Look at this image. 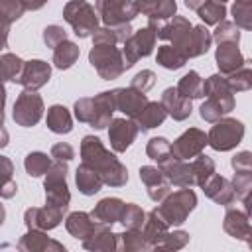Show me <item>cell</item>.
Returning a JSON list of instances; mask_svg holds the SVG:
<instances>
[{"mask_svg":"<svg viewBox=\"0 0 252 252\" xmlns=\"http://www.w3.org/2000/svg\"><path fill=\"white\" fill-rule=\"evenodd\" d=\"M213 43L211 32L207 30V26H193L181 39H177L175 43H169L171 47H175L179 53L185 55V59H193V57H201L209 51Z\"/></svg>","mask_w":252,"mask_h":252,"instance_id":"8fae6325","label":"cell"},{"mask_svg":"<svg viewBox=\"0 0 252 252\" xmlns=\"http://www.w3.org/2000/svg\"><path fill=\"white\" fill-rule=\"evenodd\" d=\"M4 104H6V87L0 83V124H4Z\"/></svg>","mask_w":252,"mask_h":252,"instance_id":"94428289","label":"cell"},{"mask_svg":"<svg viewBox=\"0 0 252 252\" xmlns=\"http://www.w3.org/2000/svg\"><path fill=\"white\" fill-rule=\"evenodd\" d=\"M138 14L148 16L152 22L159 20H169L171 16L177 14V2L175 0H134Z\"/></svg>","mask_w":252,"mask_h":252,"instance_id":"484cf974","label":"cell"},{"mask_svg":"<svg viewBox=\"0 0 252 252\" xmlns=\"http://www.w3.org/2000/svg\"><path fill=\"white\" fill-rule=\"evenodd\" d=\"M146 154L150 159L161 163V161L171 158V142L163 136H156L146 144Z\"/></svg>","mask_w":252,"mask_h":252,"instance_id":"bcb514c9","label":"cell"},{"mask_svg":"<svg viewBox=\"0 0 252 252\" xmlns=\"http://www.w3.org/2000/svg\"><path fill=\"white\" fill-rule=\"evenodd\" d=\"M49 165H51V158H47V154H43V152H30L24 158V169L30 177L45 175Z\"/></svg>","mask_w":252,"mask_h":252,"instance_id":"b9f144b4","label":"cell"},{"mask_svg":"<svg viewBox=\"0 0 252 252\" xmlns=\"http://www.w3.org/2000/svg\"><path fill=\"white\" fill-rule=\"evenodd\" d=\"M140 230H142L144 238L148 240L150 250H154L156 244L159 242V238L169 230V224L161 219V215L158 213V209H152L150 213H146V220H144V224H142Z\"/></svg>","mask_w":252,"mask_h":252,"instance_id":"f1b7e54d","label":"cell"},{"mask_svg":"<svg viewBox=\"0 0 252 252\" xmlns=\"http://www.w3.org/2000/svg\"><path fill=\"white\" fill-rule=\"evenodd\" d=\"M138 126L132 118H112L108 124V140H110V148L118 154L126 152L132 142L138 136Z\"/></svg>","mask_w":252,"mask_h":252,"instance_id":"9a60e30c","label":"cell"},{"mask_svg":"<svg viewBox=\"0 0 252 252\" xmlns=\"http://www.w3.org/2000/svg\"><path fill=\"white\" fill-rule=\"evenodd\" d=\"M195 12L205 22V26H217L226 18V6L219 0H205Z\"/></svg>","mask_w":252,"mask_h":252,"instance_id":"ab89813d","label":"cell"},{"mask_svg":"<svg viewBox=\"0 0 252 252\" xmlns=\"http://www.w3.org/2000/svg\"><path fill=\"white\" fill-rule=\"evenodd\" d=\"M43 189H45V203L59 207L63 211L69 209L71 203V193L67 185V161H51V165L45 171L43 179Z\"/></svg>","mask_w":252,"mask_h":252,"instance_id":"5b68a950","label":"cell"},{"mask_svg":"<svg viewBox=\"0 0 252 252\" xmlns=\"http://www.w3.org/2000/svg\"><path fill=\"white\" fill-rule=\"evenodd\" d=\"M191 167H193V175H195V185L201 187L215 173V159L205 154H199L191 159Z\"/></svg>","mask_w":252,"mask_h":252,"instance_id":"ee69618b","label":"cell"},{"mask_svg":"<svg viewBox=\"0 0 252 252\" xmlns=\"http://www.w3.org/2000/svg\"><path fill=\"white\" fill-rule=\"evenodd\" d=\"M228 89L232 93H242V91H250L252 89V69L248 67V63L244 67H240L238 71L230 73L224 77Z\"/></svg>","mask_w":252,"mask_h":252,"instance_id":"f6af8a7d","label":"cell"},{"mask_svg":"<svg viewBox=\"0 0 252 252\" xmlns=\"http://www.w3.org/2000/svg\"><path fill=\"white\" fill-rule=\"evenodd\" d=\"M159 102L163 104L167 116H171V118L177 120V122H183V120H187V118L191 116V110H193L191 100L185 98V96H181L175 87H167V89L161 93V100H159Z\"/></svg>","mask_w":252,"mask_h":252,"instance_id":"d4e9b609","label":"cell"},{"mask_svg":"<svg viewBox=\"0 0 252 252\" xmlns=\"http://www.w3.org/2000/svg\"><path fill=\"white\" fill-rule=\"evenodd\" d=\"M41 37H43V43L47 45V47H57L61 41H65L67 39V32L63 30V26H57V24H49L45 30H43V33H41Z\"/></svg>","mask_w":252,"mask_h":252,"instance_id":"f5cc1de1","label":"cell"},{"mask_svg":"<svg viewBox=\"0 0 252 252\" xmlns=\"http://www.w3.org/2000/svg\"><path fill=\"white\" fill-rule=\"evenodd\" d=\"M118 250H124V252H144V250H150V244L144 238L142 230L124 228V232H118Z\"/></svg>","mask_w":252,"mask_h":252,"instance_id":"f35d334b","label":"cell"},{"mask_svg":"<svg viewBox=\"0 0 252 252\" xmlns=\"http://www.w3.org/2000/svg\"><path fill=\"white\" fill-rule=\"evenodd\" d=\"M43 98L37 94V91H30V89H24L16 102H14V110H12V118L18 126H24V128H32L35 126L41 116H43Z\"/></svg>","mask_w":252,"mask_h":252,"instance_id":"9c48e42d","label":"cell"},{"mask_svg":"<svg viewBox=\"0 0 252 252\" xmlns=\"http://www.w3.org/2000/svg\"><path fill=\"white\" fill-rule=\"evenodd\" d=\"M122 209H124V201L118 199V197H104L100 199L94 209L89 213L94 220H100V222H106V224H114L120 220V215H122Z\"/></svg>","mask_w":252,"mask_h":252,"instance_id":"83f0119b","label":"cell"},{"mask_svg":"<svg viewBox=\"0 0 252 252\" xmlns=\"http://www.w3.org/2000/svg\"><path fill=\"white\" fill-rule=\"evenodd\" d=\"M75 183H77V189L83 195H87V197L98 193L102 189V185H104L102 179H100V175L93 167H89L87 163H83V161H81V165L75 171Z\"/></svg>","mask_w":252,"mask_h":252,"instance_id":"4dcf8cb0","label":"cell"},{"mask_svg":"<svg viewBox=\"0 0 252 252\" xmlns=\"http://www.w3.org/2000/svg\"><path fill=\"white\" fill-rule=\"evenodd\" d=\"M63 20L73 28V33L81 39L91 37L98 28V14L87 0H69L63 6Z\"/></svg>","mask_w":252,"mask_h":252,"instance_id":"8992f818","label":"cell"},{"mask_svg":"<svg viewBox=\"0 0 252 252\" xmlns=\"http://www.w3.org/2000/svg\"><path fill=\"white\" fill-rule=\"evenodd\" d=\"M219 2H222V4H224V2H226V0H219Z\"/></svg>","mask_w":252,"mask_h":252,"instance_id":"e7e4bbea","label":"cell"},{"mask_svg":"<svg viewBox=\"0 0 252 252\" xmlns=\"http://www.w3.org/2000/svg\"><path fill=\"white\" fill-rule=\"evenodd\" d=\"M146 220V213L140 205L136 203H124V209H122V215H120V224L124 228H132V230H140L142 224Z\"/></svg>","mask_w":252,"mask_h":252,"instance_id":"7bdbcfd3","label":"cell"},{"mask_svg":"<svg viewBox=\"0 0 252 252\" xmlns=\"http://www.w3.org/2000/svg\"><path fill=\"white\" fill-rule=\"evenodd\" d=\"M140 181L146 185L148 197L156 203H159L171 191V183L165 179L161 169L156 165H142L140 167Z\"/></svg>","mask_w":252,"mask_h":252,"instance_id":"603a6c76","label":"cell"},{"mask_svg":"<svg viewBox=\"0 0 252 252\" xmlns=\"http://www.w3.org/2000/svg\"><path fill=\"white\" fill-rule=\"evenodd\" d=\"M83 248L93 252H114L118 250V232H112V228H104L83 240Z\"/></svg>","mask_w":252,"mask_h":252,"instance_id":"d6a6232c","label":"cell"},{"mask_svg":"<svg viewBox=\"0 0 252 252\" xmlns=\"http://www.w3.org/2000/svg\"><path fill=\"white\" fill-rule=\"evenodd\" d=\"M75 118L79 122L91 124L94 130H102L110 124L112 114L116 110V100H114V89L112 91H102L94 96H83L75 100Z\"/></svg>","mask_w":252,"mask_h":252,"instance_id":"7a4b0ae2","label":"cell"},{"mask_svg":"<svg viewBox=\"0 0 252 252\" xmlns=\"http://www.w3.org/2000/svg\"><path fill=\"white\" fill-rule=\"evenodd\" d=\"M211 37H213L215 43H226V41L228 43H238L240 41V28L234 22L222 20V22L217 24V28L211 33Z\"/></svg>","mask_w":252,"mask_h":252,"instance_id":"7dc6e473","label":"cell"},{"mask_svg":"<svg viewBox=\"0 0 252 252\" xmlns=\"http://www.w3.org/2000/svg\"><path fill=\"white\" fill-rule=\"evenodd\" d=\"M230 165L234 171H242V169H252V154L248 150L244 152H238L236 156H232L230 159Z\"/></svg>","mask_w":252,"mask_h":252,"instance_id":"6f0895ef","label":"cell"},{"mask_svg":"<svg viewBox=\"0 0 252 252\" xmlns=\"http://www.w3.org/2000/svg\"><path fill=\"white\" fill-rule=\"evenodd\" d=\"M205 94H207V98L217 100L222 106L224 114L234 110V93L228 89V85H226V81H224V77L220 73L211 75V77H207L203 81V96Z\"/></svg>","mask_w":252,"mask_h":252,"instance_id":"ffe728a7","label":"cell"},{"mask_svg":"<svg viewBox=\"0 0 252 252\" xmlns=\"http://www.w3.org/2000/svg\"><path fill=\"white\" fill-rule=\"evenodd\" d=\"M132 26L130 24H120V26H98L93 32V43H108V45H116V43H124L128 39V35L132 33Z\"/></svg>","mask_w":252,"mask_h":252,"instance_id":"f546056e","label":"cell"},{"mask_svg":"<svg viewBox=\"0 0 252 252\" xmlns=\"http://www.w3.org/2000/svg\"><path fill=\"white\" fill-rule=\"evenodd\" d=\"M65 228L67 232L77 238V240H87L89 236L104 230V228H110V224L106 222H100V220H94L89 213L85 211H75V213H69L67 219H65Z\"/></svg>","mask_w":252,"mask_h":252,"instance_id":"5bb4252c","label":"cell"},{"mask_svg":"<svg viewBox=\"0 0 252 252\" xmlns=\"http://www.w3.org/2000/svg\"><path fill=\"white\" fill-rule=\"evenodd\" d=\"M175 89H177V93L181 96H185L189 100L201 98L203 96V79H201V75L197 71H189V73H185L179 79V83H177Z\"/></svg>","mask_w":252,"mask_h":252,"instance_id":"74e56055","label":"cell"},{"mask_svg":"<svg viewBox=\"0 0 252 252\" xmlns=\"http://www.w3.org/2000/svg\"><path fill=\"white\" fill-rule=\"evenodd\" d=\"M45 124L53 134H69L73 130V118L71 112L63 104H53L47 108Z\"/></svg>","mask_w":252,"mask_h":252,"instance_id":"1f68e13d","label":"cell"},{"mask_svg":"<svg viewBox=\"0 0 252 252\" xmlns=\"http://www.w3.org/2000/svg\"><path fill=\"white\" fill-rule=\"evenodd\" d=\"M165 179L175 185V187H193L195 185V175L189 159H175L173 156L161 163H158Z\"/></svg>","mask_w":252,"mask_h":252,"instance_id":"e0dca14e","label":"cell"},{"mask_svg":"<svg viewBox=\"0 0 252 252\" xmlns=\"http://www.w3.org/2000/svg\"><path fill=\"white\" fill-rule=\"evenodd\" d=\"M222 228L228 236L236 238V240H244L250 244V236H252V226H250V215L246 211L228 207L222 219Z\"/></svg>","mask_w":252,"mask_h":252,"instance_id":"44dd1931","label":"cell"},{"mask_svg":"<svg viewBox=\"0 0 252 252\" xmlns=\"http://www.w3.org/2000/svg\"><path fill=\"white\" fill-rule=\"evenodd\" d=\"M16 248L20 252H65V246L47 236V230L28 228V232L18 240Z\"/></svg>","mask_w":252,"mask_h":252,"instance_id":"ac0fdd59","label":"cell"},{"mask_svg":"<svg viewBox=\"0 0 252 252\" xmlns=\"http://www.w3.org/2000/svg\"><path fill=\"white\" fill-rule=\"evenodd\" d=\"M215 126L207 134V146L217 152H228L236 148L244 138V124L236 118L222 116L220 120L213 122Z\"/></svg>","mask_w":252,"mask_h":252,"instance_id":"ba28073f","label":"cell"},{"mask_svg":"<svg viewBox=\"0 0 252 252\" xmlns=\"http://www.w3.org/2000/svg\"><path fill=\"white\" fill-rule=\"evenodd\" d=\"M215 63L219 67V73L222 77L238 71L240 67H244L248 63V59L242 55V51L238 49V43H217L215 49Z\"/></svg>","mask_w":252,"mask_h":252,"instance_id":"d6986e66","label":"cell"},{"mask_svg":"<svg viewBox=\"0 0 252 252\" xmlns=\"http://www.w3.org/2000/svg\"><path fill=\"white\" fill-rule=\"evenodd\" d=\"M158 22H152L136 32H132L128 35V39L122 43V55L126 61V69H130L134 63H138L142 57L152 55L154 47H156V39H158Z\"/></svg>","mask_w":252,"mask_h":252,"instance_id":"52a82bcc","label":"cell"},{"mask_svg":"<svg viewBox=\"0 0 252 252\" xmlns=\"http://www.w3.org/2000/svg\"><path fill=\"white\" fill-rule=\"evenodd\" d=\"M22 2V6H24V10H32V12H35V10H39V8H43L49 0H20Z\"/></svg>","mask_w":252,"mask_h":252,"instance_id":"91938a15","label":"cell"},{"mask_svg":"<svg viewBox=\"0 0 252 252\" xmlns=\"http://www.w3.org/2000/svg\"><path fill=\"white\" fill-rule=\"evenodd\" d=\"M183 2H185V6H187L189 10H197L205 0H183Z\"/></svg>","mask_w":252,"mask_h":252,"instance_id":"be15d7a7","label":"cell"},{"mask_svg":"<svg viewBox=\"0 0 252 252\" xmlns=\"http://www.w3.org/2000/svg\"><path fill=\"white\" fill-rule=\"evenodd\" d=\"M89 63L94 67L100 79L112 81L118 79L126 71V61L122 55V49L108 43H93L89 51Z\"/></svg>","mask_w":252,"mask_h":252,"instance_id":"277c9868","label":"cell"},{"mask_svg":"<svg viewBox=\"0 0 252 252\" xmlns=\"http://www.w3.org/2000/svg\"><path fill=\"white\" fill-rule=\"evenodd\" d=\"M201 189H203V193H205L211 201H215L217 205H222V207L232 205L234 199H236V193H234V187H232L230 179H226V177H222V175H219V173H213V175L201 185Z\"/></svg>","mask_w":252,"mask_h":252,"instance_id":"cb8c5ba5","label":"cell"},{"mask_svg":"<svg viewBox=\"0 0 252 252\" xmlns=\"http://www.w3.org/2000/svg\"><path fill=\"white\" fill-rule=\"evenodd\" d=\"M79 55H81L79 45H77L75 41L65 39V41H61L57 47H53V65H55L57 69H61V71H63V69H71V67L77 63Z\"/></svg>","mask_w":252,"mask_h":252,"instance_id":"e575fe53","label":"cell"},{"mask_svg":"<svg viewBox=\"0 0 252 252\" xmlns=\"http://www.w3.org/2000/svg\"><path fill=\"white\" fill-rule=\"evenodd\" d=\"M189 242V232L187 230H167L159 242L156 244L154 250H181Z\"/></svg>","mask_w":252,"mask_h":252,"instance_id":"c3c4849f","label":"cell"},{"mask_svg":"<svg viewBox=\"0 0 252 252\" xmlns=\"http://www.w3.org/2000/svg\"><path fill=\"white\" fill-rule=\"evenodd\" d=\"M236 197L244 203L248 201V195L252 191V169H242V171H234L232 179H230Z\"/></svg>","mask_w":252,"mask_h":252,"instance_id":"f907efd6","label":"cell"},{"mask_svg":"<svg viewBox=\"0 0 252 252\" xmlns=\"http://www.w3.org/2000/svg\"><path fill=\"white\" fill-rule=\"evenodd\" d=\"M165 118H167V112H165L163 104L158 102V100H148V104H146V106L142 108V112L134 118V122H136V126H138V130L148 132V130H154V128L161 126Z\"/></svg>","mask_w":252,"mask_h":252,"instance_id":"4316f807","label":"cell"},{"mask_svg":"<svg viewBox=\"0 0 252 252\" xmlns=\"http://www.w3.org/2000/svg\"><path fill=\"white\" fill-rule=\"evenodd\" d=\"M14 163L10 158L0 154V199H12L18 193V183L12 179Z\"/></svg>","mask_w":252,"mask_h":252,"instance_id":"d590c367","label":"cell"},{"mask_svg":"<svg viewBox=\"0 0 252 252\" xmlns=\"http://www.w3.org/2000/svg\"><path fill=\"white\" fill-rule=\"evenodd\" d=\"M8 142H10V134H8V130L4 128V124H0V150L6 148Z\"/></svg>","mask_w":252,"mask_h":252,"instance_id":"6125c7cd","label":"cell"},{"mask_svg":"<svg viewBox=\"0 0 252 252\" xmlns=\"http://www.w3.org/2000/svg\"><path fill=\"white\" fill-rule=\"evenodd\" d=\"M49 154H51V158L57 159V161H71V159L75 158V150H73V146L67 144V142H57V144H53Z\"/></svg>","mask_w":252,"mask_h":252,"instance_id":"9f6ffc18","label":"cell"},{"mask_svg":"<svg viewBox=\"0 0 252 252\" xmlns=\"http://www.w3.org/2000/svg\"><path fill=\"white\" fill-rule=\"evenodd\" d=\"M24 6L20 0H0V16H4L10 24L18 22L24 16Z\"/></svg>","mask_w":252,"mask_h":252,"instance_id":"816d5d0a","label":"cell"},{"mask_svg":"<svg viewBox=\"0 0 252 252\" xmlns=\"http://www.w3.org/2000/svg\"><path fill=\"white\" fill-rule=\"evenodd\" d=\"M199 114H201V118H203L205 122H217V120H220L222 116H226L224 110H222V106H220L217 100H213V98H207V100L201 104Z\"/></svg>","mask_w":252,"mask_h":252,"instance_id":"11a10c76","label":"cell"},{"mask_svg":"<svg viewBox=\"0 0 252 252\" xmlns=\"http://www.w3.org/2000/svg\"><path fill=\"white\" fill-rule=\"evenodd\" d=\"M205 146H207V134L199 128H189L179 138L173 140L171 156L175 159H191V158L203 154Z\"/></svg>","mask_w":252,"mask_h":252,"instance_id":"7c38bea8","label":"cell"},{"mask_svg":"<svg viewBox=\"0 0 252 252\" xmlns=\"http://www.w3.org/2000/svg\"><path fill=\"white\" fill-rule=\"evenodd\" d=\"M10 22L4 18V16H0V49H4L6 45H8V32H10Z\"/></svg>","mask_w":252,"mask_h":252,"instance_id":"680465c9","label":"cell"},{"mask_svg":"<svg viewBox=\"0 0 252 252\" xmlns=\"http://www.w3.org/2000/svg\"><path fill=\"white\" fill-rule=\"evenodd\" d=\"M81 159L89 167H93L104 185L110 187H122L128 183V169L126 165L104 148L100 138L96 136H85L81 142Z\"/></svg>","mask_w":252,"mask_h":252,"instance_id":"6da1fadb","label":"cell"},{"mask_svg":"<svg viewBox=\"0 0 252 252\" xmlns=\"http://www.w3.org/2000/svg\"><path fill=\"white\" fill-rule=\"evenodd\" d=\"M65 213L67 211L47 205V203H45V207H30L24 213V224L28 228H35V230H51V228L59 226Z\"/></svg>","mask_w":252,"mask_h":252,"instance_id":"4fadbf2b","label":"cell"},{"mask_svg":"<svg viewBox=\"0 0 252 252\" xmlns=\"http://www.w3.org/2000/svg\"><path fill=\"white\" fill-rule=\"evenodd\" d=\"M94 10L104 26L130 24L138 16L134 0H94Z\"/></svg>","mask_w":252,"mask_h":252,"instance_id":"30bf717a","label":"cell"},{"mask_svg":"<svg viewBox=\"0 0 252 252\" xmlns=\"http://www.w3.org/2000/svg\"><path fill=\"white\" fill-rule=\"evenodd\" d=\"M114 100H116V110H120L122 114H126L128 118H136L142 108L148 104V96L146 93H140L132 87H120L114 89Z\"/></svg>","mask_w":252,"mask_h":252,"instance_id":"7402d4cb","label":"cell"},{"mask_svg":"<svg viewBox=\"0 0 252 252\" xmlns=\"http://www.w3.org/2000/svg\"><path fill=\"white\" fill-rule=\"evenodd\" d=\"M156 61H158L163 69H169V71H177V69H181V67L187 63L185 55L179 53V51H177L175 47H171V45H161V47H158Z\"/></svg>","mask_w":252,"mask_h":252,"instance_id":"60d3db41","label":"cell"},{"mask_svg":"<svg viewBox=\"0 0 252 252\" xmlns=\"http://www.w3.org/2000/svg\"><path fill=\"white\" fill-rule=\"evenodd\" d=\"M154 85H156V73L150 71V69L138 71V73L132 77V83H130V87L136 89V91H140V93H148Z\"/></svg>","mask_w":252,"mask_h":252,"instance_id":"db71d44e","label":"cell"},{"mask_svg":"<svg viewBox=\"0 0 252 252\" xmlns=\"http://www.w3.org/2000/svg\"><path fill=\"white\" fill-rule=\"evenodd\" d=\"M193 28V24L187 20V18H183V16H171L169 18V22L167 24H163V26H159L158 28V37L159 39H165V41H171V43H175L177 39H181L189 30Z\"/></svg>","mask_w":252,"mask_h":252,"instance_id":"836d02e7","label":"cell"},{"mask_svg":"<svg viewBox=\"0 0 252 252\" xmlns=\"http://www.w3.org/2000/svg\"><path fill=\"white\" fill-rule=\"evenodd\" d=\"M49 79H51V65L43 59H30V61H24V69L16 83H20L24 89L37 91L45 87Z\"/></svg>","mask_w":252,"mask_h":252,"instance_id":"2e32d148","label":"cell"},{"mask_svg":"<svg viewBox=\"0 0 252 252\" xmlns=\"http://www.w3.org/2000/svg\"><path fill=\"white\" fill-rule=\"evenodd\" d=\"M24 69V59L18 57L16 53H0V83L12 81L16 83L20 73Z\"/></svg>","mask_w":252,"mask_h":252,"instance_id":"8d00e7d4","label":"cell"},{"mask_svg":"<svg viewBox=\"0 0 252 252\" xmlns=\"http://www.w3.org/2000/svg\"><path fill=\"white\" fill-rule=\"evenodd\" d=\"M161 205L156 207L158 213L161 215V219L171 226H181L187 217L191 215V211L197 207V195L191 187H181L177 191H169L161 201Z\"/></svg>","mask_w":252,"mask_h":252,"instance_id":"3957f363","label":"cell"},{"mask_svg":"<svg viewBox=\"0 0 252 252\" xmlns=\"http://www.w3.org/2000/svg\"><path fill=\"white\" fill-rule=\"evenodd\" d=\"M232 18L240 30H252V0H234Z\"/></svg>","mask_w":252,"mask_h":252,"instance_id":"681fc988","label":"cell"}]
</instances>
